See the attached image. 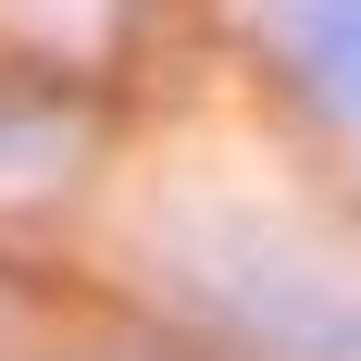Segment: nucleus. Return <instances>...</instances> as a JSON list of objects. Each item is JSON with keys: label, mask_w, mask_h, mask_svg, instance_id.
Segmentation results:
<instances>
[{"label": "nucleus", "mask_w": 361, "mask_h": 361, "mask_svg": "<svg viewBox=\"0 0 361 361\" xmlns=\"http://www.w3.org/2000/svg\"><path fill=\"white\" fill-rule=\"evenodd\" d=\"M287 37L312 50V75H324L336 100H349V125H361V0H287Z\"/></svg>", "instance_id": "nucleus-1"}]
</instances>
